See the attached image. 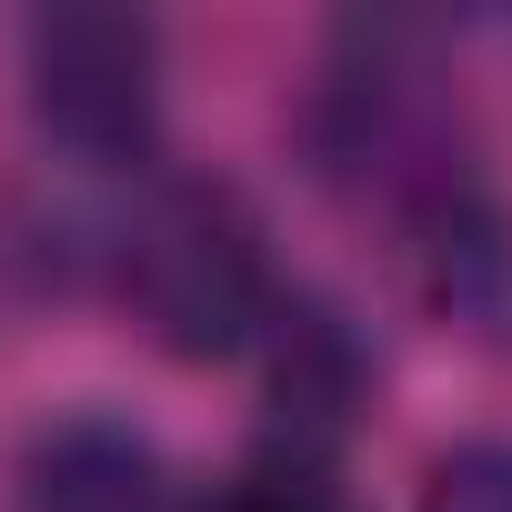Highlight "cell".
I'll return each mask as SVG.
<instances>
[{
	"instance_id": "cell-1",
	"label": "cell",
	"mask_w": 512,
	"mask_h": 512,
	"mask_svg": "<svg viewBox=\"0 0 512 512\" xmlns=\"http://www.w3.org/2000/svg\"><path fill=\"white\" fill-rule=\"evenodd\" d=\"M121 302L171 362L262 352V332L282 312V282H272V251H262L251 201L221 191V181L151 191L131 211V231H121Z\"/></svg>"
},
{
	"instance_id": "cell-2",
	"label": "cell",
	"mask_w": 512,
	"mask_h": 512,
	"mask_svg": "<svg viewBox=\"0 0 512 512\" xmlns=\"http://www.w3.org/2000/svg\"><path fill=\"white\" fill-rule=\"evenodd\" d=\"M21 81L71 161H141L161 141V31L141 11H41L21 31Z\"/></svg>"
},
{
	"instance_id": "cell-3",
	"label": "cell",
	"mask_w": 512,
	"mask_h": 512,
	"mask_svg": "<svg viewBox=\"0 0 512 512\" xmlns=\"http://www.w3.org/2000/svg\"><path fill=\"white\" fill-rule=\"evenodd\" d=\"M262 382H272L282 442L332 452V432H352V412L372 402V352L352 342V322L332 302H282L262 332Z\"/></svg>"
},
{
	"instance_id": "cell-4",
	"label": "cell",
	"mask_w": 512,
	"mask_h": 512,
	"mask_svg": "<svg viewBox=\"0 0 512 512\" xmlns=\"http://www.w3.org/2000/svg\"><path fill=\"white\" fill-rule=\"evenodd\" d=\"M21 512H171V462L131 422H51L21 452Z\"/></svg>"
},
{
	"instance_id": "cell-5",
	"label": "cell",
	"mask_w": 512,
	"mask_h": 512,
	"mask_svg": "<svg viewBox=\"0 0 512 512\" xmlns=\"http://www.w3.org/2000/svg\"><path fill=\"white\" fill-rule=\"evenodd\" d=\"M211 512H362V502L342 492L332 452H292V442H272V452H251V462L211 492Z\"/></svg>"
},
{
	"instance_id": "cell-6",
	"label": "cell",
	"mask_w": 512,
	"mask_h": 512,
	"mask_svg": "<svg viewBox=\"0 0 512 512\" xmlns=\"http://www.w3.org/2000/svg\"><path fill=\"white\" fill-rule=\"evenodd\" d=\"M422 512H512V442H452L422 472Z\"/></svg>"
}]
</instances>
